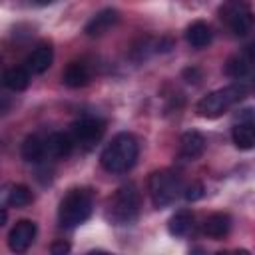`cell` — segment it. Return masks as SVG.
<instances>
[{"label":"cell","mask_w":255,"mask_h":255,"mask_svg":"<svg viewBox=\"0 0 255 255\" xmlns=\"http://www.w3.org/2000/svg\"><path fill=\"white\" fill-rule=\"evenodd\" d=\"M50 251L54 255H64V253L70 251V243H66V241H54L52 247H50Z\"/></svg>","instance_id":"24"},{"label":"cell","mask_w":255,"mask_h":255,"mask_svg":"<svg viewBox=\"0 0 255 255\" xmlns=\"http://www.w3.org/2000/svg\"><path fill=\"white\" fill-rule=\"evenodd\" d=\"M20 153L24 161L28 163H42L48 159V147H46V135L40 133H30L20 147Z\"/></svg>","instance_id":"9"},{"label":"cell","mask_w":255,"mask_h":255,"mask_svg":"<svg viewBox=\"0 0 255 255\" xmlns=\"http://www.w3.org/2000/svg\"><path fill=\"white\" fill-rule=\"evenodd\" d=\"M219 18L235 36H245L255 26V14L247 0H225L219 6Z\"/></svg>","instance_id":"6"},{"label":"cell","mask_w":255,"mask_h":255,"mask_svg":"<svg viewBox=\"0 0 255 255\" xmlns=\"http://www.w3.org/2000/svg\"><path fill=\"white\" fill-rule=\"evenodd\" d=\"M76 141L72 137V133H62V131H54L46 135V147H48V159H64L72 153Z\"/></svg>","instance_id":"11"},{"label":"cell","mask_w":255,"mask_h":255,"mask_svg":"<svg viewBox=\"0 0 255 255\" xmlns=\"http://www.w3.org/2000/svg\"><path fill=\"white\" fill-rule=\"evenodd\" d=\"M205 151V137L191 129V131H185L179 139V157L185 159V161H195L197 157H201Z\"/></svg>","instance_id":"12"},{"label":"cell","mask_w":255,"mask_h":255,"mask_svg":"<svg viewBox=\"0 0 255 255\" xmlns=\"http://www.w3.org/2000/svg\"><path fill=\"white\" fill-rule=\"evenodd\" d=\"M137 153H139L137 139L128 131H122L116 137H112V141L104 147L100 155V163L108 173H126L128 169L133 167Z\"/></svg>","instance_id":"1"},{"label":"cell","mask_w":255,"mask_h":255,"mask_svg":"<svg viewBox=\"0 0 255 255\" xmlns=\"http://www.w3.org/2000/svg\"><path fill=\"white\" fill-rule=\"evenodd\" d=\"M183 78H185V82H189V84H197V82L201 80V72H199L197 68H187V70H183Z\"/></svg>","instance_id":"23"},{"label":"cell","mask_w":255,"mask_h":255,"mask_svg":"<svg viewBox=\"0 0 255 255\" xmlns=\"http://www.w3.org/2000/svg\"><path fill=\"white\" fill-rule=\"evenodd\" d=\"M167 231L173 237H185L193 231V213L189 209H179L175 215H171L167 223Z\"/></svg>","instance_id":"18"},{"label":"cell","mask_w":255,"mask_h":255,"mask_svg":"<svg viewBox=\"0 0 255 255\" xmlns=\"http://www.w3.org/2000/svg\"><path fill=\"white\" fill-rule=\"evenodd\" d=\"M139 213V191L133 183L122 185L108 203V219L116 225H129Z\"/></svg>","instance_id":"4"},{"label":"cell","mask_w":255,"mask_h":255,"mask_svg":"<svg viewBox=\"0 0 255 255\" xmlns=\"http://www.w3.org/2000/svg\"><path fill=\"white\" fill-rule=\"evenodd\" d=\"M251 58H247L245 54H237V56H231L227 62H225V74L229 78H235V80H241L249 74L251 70Z\"/></svg>","instance_id":"21"},{"label":"cell","mask_w":255,"mask_h":255,"mask_svg":"<svg viewBox=\"0 0 255 255\" xmlns=\"http://www.w3.org/2000/svg\"><path fill=\"white\" fill-rule=\"evenodd\" d=\"M30 84V70L22 68V66H14L10 70H6L4 74V86L12 92H22L26 90Z\"/></svg>","instance_id":"19"},{"label":"cell","mask_w":255,"mask_h":255,"mask_svg":"<svg viewBox=\"0 0 255 255\" xmlns=\"http://www.w3.org/2000/svg\"><path fill=\"white\" fill-rule=\"evenodd\" d=\"M243 54H245L247 58H251V60H255V40H253V42H249V44L245 46V50H243Z\"/></svg>","instance_id":"25"},{"label":"cell","mask_w":255,"mask_h":255,"mask_svg":"<svg viewBox=\"0 0 255 255\" xmlns=\"http://www.w3.org/2000/svg\"><path fill=\"white\" fill-rule=\"evenodd\" d=\"M211 38H213L211 28H209L205 22H201V20L193 22V24L187 26V30H185V40H187V44H189L191 48H197V50L209 46V44H211Z\"/></svg>","instance_id":"16"},{"label":"cell","mask_w":255,"mask_h":255,"mask_svg":"<svg viewBox=\"0 0 255 255\" xmlns=\"http://www.w3.org/2000/svg\"><path fill=\"white\" fill-rule=\"evenodd\" d=\"M52 60H54V50L50 44H40L36 46L28 58H26V68L32 72V74H44L50 66H52Z\"/></svg>","instance_id":"13"},{"label":"cell","mask_w":255,"mask_h":255,"mask_svg":"<svg viewBox=\"0 0 255 255\" xmlns=\"http://www.w3.org/2000/svg\"><path fill=\"white\" fill-rule=\"evenodd\" d=\"M183 197L187 201H197L199 197H203V185L199 181H193V183L185 185L183 187Z\"/></svg>","instance_id":"22"},{"label":"cell","mask_w":255,"mask_h":255,"mask_svg":"<svg viewBox=\"0 0 255 255\" xmlns=\"http://www.w3.org/2000/svg\"><path fill=\"white\" fill-rule=\"evenodd\" d=\"M231 137H233L235 147H239V149L255 147V120H251L249 116L243 114V120L239 124H235V128L231 129Z\"/></svg>","instance_id":"14"},{"label":"cell","mask_w":255,"mask_h":255,"mask_svg":"<svg viewBox=\"0 0 255 255\" xmlns=\"http://www.w3.org/2000/svg\"><path fill=\"white\" fill-rule=\"evenodd\" d=\"M245 86L243 84H233V86H227V88H221V90H215L207 96H203L197 106H195V112L201 116V118H219L225 110H229L235 102H239L243 96H245Z\"/></svg>","instance_id":"5"},{"label":"cell","mask_w":255,"mask_h":255,"mask_svg":"<svg viewBox=\"0 0 255 255\" xmlns=\"http://www.w3.org/2000/svg\"><path fill=\"white\" fill-rule=\"evenodd\" d=\"M36 231L38 229H36V223L34 221H30V219L16 221V225L8 233V247L14 253H24L32 245V241L36 237Z\"/></svg>","instance_id":"8"},{"label":"cell","mask_w":255,"mask_h":255,"mask_svg":"<svg viewBox=\"0 0 255 255\" xmlns=\"http://www.w3.org/2000/svg\"><path fill=\"white\" fill-rule=\"evenodd\" d=\"M34 4H38V6H46V4H50V2H54V0H32Z\"/></svg>","instance_id":"26"},{"label":"cell","mask_w":255,"mask_h":255,"mask_svg":"<svg viewBox=\"0 0 255 255\" xmlns=\"http://www.w3.org/2000/svg\"><path fill=\"white\" fill-rule=\"evenodd\" d=\"M62 82L68 88H82L90 82V68L84 62H70L62 74Z\"/></svg>","instance_id":"15"},{"label":"cell","mask_w":255,"mask_h":255,"mask_svg":"<svg viewBox=\"0 0 255 255\" xmlns=\"http://www.w3.org/2000/svg\"><path fill=\"white\" fill-rule=\"evenodd\" d=\"M229 229H231V217L227 213H211L203 223V231L211 239H223L229 233Z\"/></svg>","instance_id":"17"},{"label":"cell","mask_w":255,"mask_h":255,"mask_svg":"<svg viewBox=\"0 0 255 255\" xmlns=\"http://www.w3.org/2000/svg\"><path fill=\"white\" fill-rule=\"evenodd\" d=\"M118 20H120L118 10H114V8H104L102 12H98V14L86 24V34H88L90 38H100V36H104L106 32H110V30L118 24Z\"/></svg>","instance_id":"10"},{"label":"cell","mask_w":255,"mask_h":255,"mask_svg":"<svg viewBox=\"0 0 255 255\" xmlns=\"http://www.w3.org/2000/svg\"><path fill=\"white\" fill-rule=\"evenodd\" d=\"M106 131V122L102 118L96 116H84L78 122L72 124V137L76 141V145H80L82 149H92L104 135Z\"/></svg>","instance_id":"7"},{"label":"cell","mask_w":255,"mask_h":255,"mask_svg":"<svg viewBox=\"0 0 255 255\" xmlns=\"http://www.w3.org/2000/svg\"><path fill=\"white\" fill-rule=\"evenodd\" d=\"M32 203V193L26 185H10L4 191V207H26Z\"/></svg>","instance_id":"20"},{"label":"cell","mask_w":255,"mask_h":255,"mask_svg":"<svg viewBox=\"0 0 255 255\" xmlns=\"http://www.w3.org/2000/svg\"><path fill=\"white\" fill-rule=\"evenodd\" d=\"M92 209H94V195L90 189L84 187L70 189L60 201L58 221L64 229H74L92 215Z\"/></svg>","instance_id":"2"},{"label":"cell","mask_w":255,"mask_h":255,"mask_svg":"<svg viewBox=\"0 0 255 255\" xmlns=\"http://www.w3.org/2000/svg\"><path fill=\"white\" fill-rule=\"evenodd\" d=\"M147 187H149L151 201H153V205L157 209L169 207L171 203H175V199L179 195H183V181H181L179 173L173 171V169L153 171L149 175Z\"/></svg>","instance_id":"3"}]
</instances>
